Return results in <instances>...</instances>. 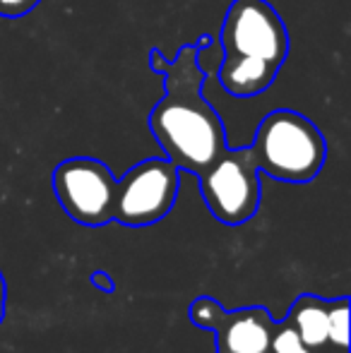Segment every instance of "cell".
Masks as SVG:
<instances>
[{
  "label": "cell",
  "mask_w": 351,
  "mask_h": 353,
  "mask_svg": "<svg viewBox=\"0 0 351 353\" xmlns=\"http://www.w3.org/2000/svg\"><path fill=\"white\" fill-rule=\"evenodd\" d=\"M207 41L210 37H202L197 43H183L174 61H166L157 48L150 53L152 70L164 77V99L150 111L152 137L178 171L192 176L205 173L229 149L224 123L205 99L200 51Z\"/></svg>",
  "instance_id": "cell-1"
},
{
  "label": "cell",
  "mask_w": 351,
  "mask_h": 353,
  "mask_svg": "<svg viewBox=\"0 0 351 353\" xmlns=\"http://www.w3.org/2000/svg\"><path fill=\"white\" fill-rule=\"evenodd\" d=\"M248 147L258 171L281 183L315 181L328 159V142L320 128L291 108L267 113Z\"/></svg>",
  "instance_id": "cell-2"
},
{
  "label": "cell",
  "mask_w": 351,
  "mask_h": 353,
  "mask_svg": "<svg viewBox=\"0 0 351 353\" xmlns=\"http://www.w3.org/2000/svg\"><path fill=\"white\" fill-rule=\"evenodd\" d=\"M200 190L207 210L226 226H241L258 214L260 171L250 147L226 149L205 173H200Z\"/></svg>",
  "instance_id": "cell-3"
},
{
  "label": "cell",
  "mask_w": 351,
  "mask_h": 353,
  "mask_svg": "<svg viewBox=\"0 0 351 353\" xmlns=\"http://www.w3.org/2000/svg\"><path fill=\"white\" fill-rule=\"evenodd\" d=\"M181 171L169 159H145L135 163L121 181L113 195V221L123 226H152L159 223L176 205Z\"/></svg>",
  "instance_id": "cell-4"
},
{
  "label": "cell",
  "mask_w": 351,
  "mask_h": 353,
  "mask_svg": "<svg viewBox=\"0 0 351 353\" xmlns=\"http://www.w3.org/2000/svg\"><path fill=\"white\" fill-rule=\"evenodd\" d=\"M53 192L63 212L80 226H106L113 221L116 176L103 161L92 157L66 159L53 171Z\"/></svg>",
  "instance_id": "cell-5"
},
{
  "label": "cell",
  "mask_w": 351,
  "mask_h": 353,
  "mask_svg": "<svg viewBox=\"0 0 351 353\" xmlns=\"http://www.w3.org/2000/svg\"><path fill=\"white\" fill-rule=\"evenodd\" d=\"M219 41L224 56L260 58L279 68L289 56L286 24L267 0H231Z\"/></svg>",
  "instance_id": "cell-6"
},
{
  "label": "cell",
  "mask_w": 351,
  "mask_h": 353,
  "mask_svg": "<svg viewBox=\"0 0 351 353\" xmlns=\"http://www.w3.org/2000/svg\"><path fill=\"white\" fill-rule=\"evenodd\" d=\"M274 320L265 307H219L210 332H214L217 353H270Z\"/></svg>",
  "instance_id": "cell-7"
},
{
  "label": "cell",
  "mask_w": 351,
  "mask_h": 353,
  "mask_svg": "<svg viewBox=\"0 0 351 353\" xmlns=\"http://www.w3.org/2000/svg\"><path fill=\"white\" fill-rule=\"evenodd\" d=\"M281 68L260 58L224 56L219 65V82L231 97H258L274 84Z\"/></svg>",
  "instance_id": "cell-8"
},
{
  "label": "cell",
  "mask_w": 351,
  "mask_h": 353,
  "mask_svg": "<svg viewBox=\"0 0 351 353\" xmlns=\"http://www.w3.org/2000/svg\"><path fill=\"white\" fill-rule=\"evenodd\" d=\"M286 325L294 327L310 351L328 349V301L320 296H299L286 312Z\"/></svg>",
  "instance_id": "cell-9"
},
{
  "label": "cell",
  "mask_w": 351,
  "mask_h": 353,
  "mask_svg": "<svg viewBox=\"0 0 351 353\" xmlns=\"http://www.w3.org/2000/svg\"><path fill=\"white\" fill-rule=\"evenodd\" d=\"M328 346L332 353H349V298L328 301Z\"/></svg>",
  "instance_id": "cell-10"
},
{
  "label": "cell",
  "mask_w": 351,
  "mask_h": 353,
  "mask_svg": "<svg viewBox=\"0 0 351 353\" xmlns=\"http://www.w3.org/2000/svg\"><path fill=\"white\" fill-rule=\"evenodd\" d=\"M270 353H315L301 341V336L296 334L294 327H289L286 322L274 327V334H272Z\"/></svg>",
  "instance_id": "cell-11"
},
{
  "label": "cell",
  "mask_w": 351,
  "mask_h": 353,
  "mask_svg": "<svg viewBox=\"0 0 351 353\" xmlns=\"http://www.w3.org/2000/svg\"><path fill=\"white\" fill-rule=\"evenodd\" d=\"M41 0H0V17L17 19L32 12Z\"/></svg>",
  "instance_id": "cell-12"
},
{
  "label": "cell",
  "mask_w": 351,
  "mask_h": 353,
  "mask_svg": "<svg viewBox=\"0 0 351 353\" xmlns=\"http://www.w3.org/2000/svg\"><path fill=\"white\" fill-rule=\"evenodd\" d=\"M5 279H3V274H0V320H3V315H5Z\"/></svg>",
  "instance_id": "cell-13"
},
{
  "label": "cell",
  "mask_w": 351,
  "mask_h": 353,
  "mask_svg": "<svg viewBox=\"0 0 351 353\" xmlns=\"http://www.w3.org/2000/svg\"><path fill=\"white\" fill-rule=\"evenodd\" d=\"M94 283H97V286H103V288H108V291H111V283H108V276L106 274H94Z\"/></svg>",
  "instance_id": "cell-14"
}]
</instances>
